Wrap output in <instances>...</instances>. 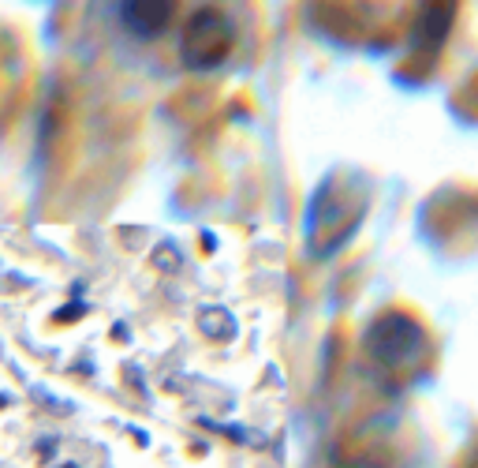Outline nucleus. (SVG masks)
<instances>
[]
</instances>
